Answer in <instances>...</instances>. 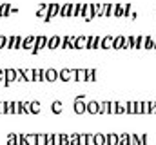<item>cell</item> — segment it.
<instances>
[{
	"instance_id": "6da1fadb",
	"label": "cell",
	"mask_w": 156,
	"mask_h": 145,
	"mask_svg": "<svg viewBox=\"0 0 156 145\" xmlns=\"http://www.w3.org/2000/svg\"><path fill=\"white\" fill-rule=\"evenodd\" d=\"M45 45H47V36H44V35L37 36V40H35V45H33L31 53H33V55H37V53L42 51V49H45Z\"/></svg>"
},
{
	"instance_id": "7a4b0ae2",
	"label": "cell",
	"mask_w": 156,
	"mask_h": 145,
	"mask_svg": "<svg viewBox=\"0 0 156 145\" xmlns=\"http://www.w3.org/2000/svg\"><path fill=\"white\" fill-rule=\"evenodd\" d=\"M73 111H75L76 114H83V112H85V96L75 98V102H73Z\"/></svg>"
},
{
	"instance_id": "3957f363",
	"label": "cell",
	"mask_w": 156,
	"mask_h": 145,
	"mask_svg": "<svg viewBox=\"0 0 156 145\" xmlns=\"http://www.w3.org/2000/svg\"><path fill=\"white\" fill-rule=\"evenodd\" d=\"M100 38L98 35H89L85 42V49H100Z\"/></svg>"
},
{
	"instance_id": "277c9868",
	"label": "cell",
	"mask_w": 156,
	"mask_h": 145,
	"mask_svg": "<svg viewBox=\"0 0 156 145\" xmlns=\"http://www.w3.org/2000/svg\"><path fill=\"white\" fill-rule=\"evenodd\" d=\"M15 78H16V72H15L13 67L4 69V85H5V87H9V85L15 82Z\"/></svg>"
},
{
	"instance_id": "5b68a950",
	"label": "cell",
	"mask_w": 156,
	"mask_h": 145,
	"mask_svg": "<svg viewBox=\"0 0 156 145\" xmlns=\"http://www.w3.org/2000/svg\"><path fill=\"white\" fill-rule=\"evenodd\" d=\"M58 9H60V4H49V9H47V15H45V22H51L56 15H58Z\"/></svg>"
},
{
	"instance_id": "8992f818",
	"label": "cell",
	"mask_w": 156,
	"mask_h": 145,
	"mask_svg": "<svg viewBox=\"0 0 156 145\" xmlns=\"http://www.w3.org/2000/svg\"><path fill=\"white\" fill-rule=\"evenodd\" d=\"M35 40H37V36H35V35L26 36V38H22L20 47H22V49H26V51H31V49H33V45H35Z\"/></svg>"
},
{
	"instance_id": "52a82bcc",
	"label": "cell",
	"mask_w": 156,
	"mask_h": 145,
	"mask_svg": "<svg viewBox=\"0 0 156 145\" xmlns=\"http://www.w3.org/2000/svg\"><path fill=\"white\" fill-rule=\"evenodd\" d=\"M60 44H62V36L60 35H53L51 38H47V49H58L60 47Z\"/></svg>"
},
{
	"instance_id": "ba28073f",
	"label": "cell",
	"mask_w": 156,
	"mask_h": 145,
	"mask_svg": "<svg viewBox=\"0 0 156 145\" xmlns=\"http://www.w3.org/2000/svg\"><path fill=\"white\" fill-rule=\"evenodd\" d=\"M20 44H22V38H20L18 35L9 36V40H7V45H5V49H20Z\"/></svg>"
},
{
	"instance_id": "9c48e42d",
	"label": "cell",
	"mask_w": 156,
	"mask_h": 145,
	"mask_svg": "<svg viewBox=\"0 0 156 145\" xmlns=\"http://www.w3.org/2000/svg\"><path fill=\"white\" fill-rule=\"evenodd\" d=\"M18 9L16 7H13L11 4H2L0 5V18H4V16H9L11 13H16Z\"/></svg>"
},
{
	"instance_id": "30bf717a",
	"label": "cell",
	"mask_w": 156,
	"mask_h": 145,
	"mask_svg": "<svg viewBox=\"0 0 156 145\" xmlns=\"http://www.w3.org/2000/svg\"><path fill=\"white\" fill-rule=\"evenodd\" d=\"M82 18H83L85 22H91V20H93V4H83Z\"/></svg>"
},
{
	"instance_id": "8fae6325",
	"label": "cell",
	"mask_w": 156,
	"mask_h": 145,
	"mask_svg": "<svg viewBox=\"0 0 156 145\" xmlns=\"http://www.w3.org/2000/svg\"><path fill=\"white\" fill-rule=\"evenodd\" d=\"M44 80L45 82H56L58 80V71L56 69H44Z\"/></svg>"
},
{
	"instance_id": "7c38bea8",
	"label": "cell",
	"mask_w": 156,
	"mask_h": 145,
	"mask_svg": "<svg viewBox=\"0 0 156 145\" xmlns=\"http://www.w3.org/2000/svg\"><path fill=\"white\" fill-rule=\"evenodd\" d=\"M75 38H76V36H73V35L62 36V44H60V47H62V49H73V44H75Z\"/></svg>"
},
{
	"instance_id": "4fadbf2b",
	"label": "cell",
	"mask_w": 156,
	"mask_h": 145,
	"mask_svg": "<svg viewBox=\"0 0 156 145\" xmlns=\"http://www.w3.org/2000/svg\"><path fill=\"white\" fill-rule=\"evenodd\" d=\"M113 40H115L113 35L102 36V38H100V49H111V47H113Z\"/></svg>"
},
{
	"instance_id": "5bb4252c",
	"label": "cell",
	"mask_w": 156,
	"mask_h": 145,
	"mask_svg": "<svg viewBox=\"0 0 156 145\" xmlns=\"http://www.w3.org/2000/svg\"><path fill=\"white\" fill-rule=\"evenodd\" d=\"M136 42H138V35H131L125 36V42H123V49H136Z\"/></svg>"
},
{
	"instance_id": "9a60e30c",
	"label": "cell",
	"mask_w": 156,
	"mask_h": 145,
	"mask_svg": "<svg viewBox=\"0 0 156 145\" xmlns=\"http://www.w3.org/2000/svg\"><path fill=\"white\" fill-rule=\"evenodd\" d=\"M85 112H89V114H98V102H94V100L85 102Z\"/></svg>"
},
{
	"instance_id": "2e32d148",
	"label": "cell",
	"mask_w": 156,
	"mask_h": 145,
	"mask_svg": "<svg viewBox=\"0 0 156 145\" xmlns=\"http://www.w3.org/2000/svg\"><path fill=\"white\" fill-rule=\"evenodd\" d=\"M85 42H87V36H76L75 38V44H73V49H85Z\"/></svg>"
},
{
	"instance_id": "e0dca14e",
	"label": "cell",
	"mask_w": 156,
	"mask_h": 145,
	"mask_svg": "<svg viewBox=\"0 0 156 145\" xmlns=\"http://www.w3.org/2000/svg\"><path fill=\"white\" fill-rule=\"evenodd\" d=\"M69 9H71V4H60V9H58V15L56 16H60V18H67L69 16Z\"/></svg>"
},
{
	"instance_id": "ac0fdd59",
	"label": "cell",
	"mask_w": 156,
	"mask_h": 145,
	"mask_svg": "<svg viewBox=\"0 0 156 145\" xmlns=\"http://www.w3.org/2000/svg\"><path fill=\"white\" fill-rule=\"evenodd\" d=\"M123 42H125V36L123 35L115 36V40H113V47H111V49H123Z\"/></svg>"
},
{
	"instance_id": "d6986e66",
	"label": "cell",
	"mask_w": 156,
	"mask_h": 145,
	"mask_svg": "<svg viewBox=\"0 0 156 145\" xmlns=\"http://www.w3.org/2000/svg\"><path fill=\"white\" fill-rule=\"evenodd\" d=\"M51 111H53L55 114H62V112H64V104H62L60 100H55V102L51 104Z\"/></svg>"
},
{
	"instance_id": "ffe728a7",
	"label": "cell",
	"mask_w": 156,
	"mask_h": 145,
	"mask_svg": "<svg viewBox=\"0 0 156 145\" xmlns=\"http://www.w3.org/2000/svg\"><path fill=\"white\" fill-rule=\"evenodd\" d=\"M105 145H118V134L116 133L105 134Z\"/></svg>"
},
{
	"instance_id": "44dd1931",
	"label": "cell",
	"mask_w": 156,
	"mask_h": 145,
	"mask_svg": "<svg viewBox=\"0 0 156 145\" xmlns=\"http://www.w3.org/2000/svg\"><path fill=\"white\" fill-rule=\"evenodd\" d=\"M93 145H105V134L102 133L93 134Z\"/></svg>"
},
{
	"instance_id": "7402d4cb",
	"label": "cell",
	"mask_w": 156,
	"mask_h": 145,
	"mask_svg": "<svg viewBox=\"0 0 156 145\" xmlns=\"http://www.w3.org/2000/svg\"><path fill=\"white\" fill-rule=\"evenodd\" d=\"M58 80H62V82H71V71H69V69L58 71Z\"/></svg>"
},
{
	"instance_id": "603a6c76",
	"label": "cell",
	"mask_w": 156,
	"mask_h": 145,
	"mask_svg": "<svg viewBox=\"0 0 156 145\" xmlns=\"http://www.w3.org/2000/svg\"><path fill=\"white\" fill-rule=\"evenodd\" d=\"M96 69H85V82H96Z\"/></svg>"
},
{
	"instance_id": "cb8c5ba5",
	"label": "cell",
	"mask_w": 156,
	"mask_h": 145,
	"mask_svg": "<svg viewBox=\"0 0 156 145\" xmlns=\"http://www.w3.org/2000/svg\"><path fill=\"white\" fill-rule=\"evenodd\" d=\"M47 9H49V4H40V9L35 13V15H37V18H45Z\"/></svg>"
},
{
	"instance_id": "d4e9b609",
	"label": "cell",
	"mask_w": 156,
	"mask_h": 145,
	"mask_svg": "<svg viewBox=\"0 0 156 145\" xmlns=\"http://www.w3.org/2000/svg\"><path fill=\"white\" fill-rule=\"evenodd\" d=\"M98 114H109V102H98Z\"/></svg>"
},
{
	"instance_id": "484cf974",
	"label": "cell",
	"mask_w": 156,
	"mask_h": 145,
	"mask_svg": "<svg viewBox=\"0 0 156 145\" xmlns=\"http://www.w3.org/2000/svg\"><path fill=\"white\" fill-rule=\"evenodd\" d=\"M33 82H44V69H33Z\"/></svg>"
},
{
	"instance_id": "4316f807",
	"label": "cell",
	"mask_w": 156,
	"mask_h": 145,
	"mask_svg": "<svg viewBox=\"0 0 156 145\" xmlns=\"http://www.w3.org/2000/svg\"><path fill=\"white\" fill-rule=\"evenodd\" d=\"M26 145H37V134H24Z\"/></svg>"
},
{
	"instance_id": "83f0119b",
	"label": "cell",
	"mask_w": 156,
	"mask_h": 145,
	"mask_svg": "<svg viewBox=\"0 0 156 145\" xmlns=\"http://www.w3.org/2000/svg\"><path fill=\"white\" fill-rule=\"evenodd\" d=\"M127 112V102H116V114H125Z\"/></svg>"
},
{
	"instance_id": "f1b7e54d",
	"label": "cell",
	"mask_w": 156,
	"mask_h": 145,
	"mask_svg": "<svg viewBox=\"0 0 156 145\" xmlns=\"http://www.w3.org/2000/svg\"><path fill=\"white\" fill-rule=\"evenodd\" d=\"M102 15V4H93V18H100Z\"/></svg>"
},
{
	"instance_id": "f546056e",
	"label": "cell",
	"mask_w": 156,
	"mask_h": 145,
	"mask_svg": "<svg viewBox=\"0 0 156 145\" xmlns=\"http://www.w3.org/2000/svg\"><path fill=\"white\" fill-rule=\"evenodd\" d=\"M118 145H129V134L127 133L118 134Z\"/></svg>"
},
{
	"instance_id": "4dcf8cb0",
	"label": "cell",
	"mask_w": 156,
	"mask_h": 145,
	"mask_svg": "<svg viewBox=\"0 0 156 145\" xmlns=\"http://www.w3.org/2000/svg\"><path fill=\"white\" fill-rule=\"evenodd\" d=\"M24 82H33V69H22Z\"/></svg>"
},
{
	"instance_id": "1f68e13d",
	"label": "cell",
	"mask_w": 156,
	"mask_h": 145,
	"mask_svg": "<svg viewBox=\"0 0 156 145\" xmlns=\"http://www.w3.org/2000/svg\"><path fill=\"white\" fill-rule=\"evenodd\" d=\"M154 42H156V38L145 36V45H144V49H154Z\"/></svg>"
},
{
	"instance_id": "d6a6232c",
	"label": "cell",
	"mask_w": 156,
	"mask_h": 145,
	"mask_svg": "<svg viewBox=\"0 0 156 145\" xmlns=\"http://www.w3.org/2000/svg\"><path fill=\"white\" fill-rule=\"evenodd\" d=\"M20 107L24 114H31V102H20Z\"/></svg>"
},
{
	"instance_id": "836d02e7",
	"label": "cell",
	"mask_w": 156,
	"mask_h": 145,
	"mask_svg": "<svg viewBox=\"0 0 156 145\" xmlns=\"http://www.w3.org/2000/svg\"><path fill=\"white\" fill-rule=\"evenodd\" d=\"M40 111H42L40 102H31V114H38Z\"/></svg>"
},
{
	"instance_id": "e575fe53",
	"label": "cell",
	"mask_w": 156,
	"mask_h": 145,
	"mask_svg": "<svg viewBox=\"0 0 156 145\" xmlns=\"http://www.w3.org/2000/svg\"><path fill=\"white\" fill-rule=\"evenodd\" d=\"M145 36H147V35H140V36H138V42H136V49H144V45H145Z\"/></svg>"
},
{
	"instance_id": "d590c367",
	"label": "cell",
	"mask_w": 156,
	"mask_h": 145,
	"mask_svg": "<svg viewBox=\"0 0 156 145\" xmlns=\"http://www.w3.org/2000/svg\"><path fill=\"white\" fill-rule=\"evenodd\" d=\"M76 82H85V69H76Z\"/></svg>"
},
{
	"instance_id": "8d00e7d4",
	"label": "cell",
	"mask_w": 156,
	"mask_h": 145,
	"mask_svg": "<svg viewBox=\"0 0 156 145\" xmlns=\"http://www.w3.org/2000/svg\"><path fill=\"white\" fill-rule=\"evenodd\" d=\"M13 114H22V107H20V102H13Z\"/></svg>"
},
{
	"instance_id": "74e56055",
	"label": "cell",
	"mask_w": 156,
	"mask_h": 145,
	"mask_svg": "<svg viewBox=\"0 0 156 145\" xmlns=\"http://www.w3.org/2000/svg\"><path fill=\"white\" fill-rule=\"evenodd\" d=\"M7 145H16V134L15 133L7 134Z\"/></svg>"
},
{
	"instance_id": "f35d334b",
	"label": "cell",
	"mask_w": 156,
	"mask_h": 145,
	"mask_svg": "<svg viewBox=\"0 0 156 145\" xmlns=\"http://www.w3.org/2000/svg\"><path fill=\"white\" fill-rule=\"evenodd\" d=\"M69 145H78V133L69 134Z\"/></svg>"
},
{
	"instance_id": "ab89813d",
	"label": "cell",
	"mask_w": 156,
	"mask_h": 145,
	"mask_svg": "<svg viewBox=\"0 0 156 145\" xmlns=\"http://www.w3.org/2000/svg\"><path fill=\"white\" fill-rule=\"evenodd\" d=\"M7 40H9V36L0 35V49H5V45H7Z\"/></svg>"
},
{
	"instance_id": "60d3db41",
	"label": "cell",
	"mask_w": 156,
	"mask_h": 145,
	"mask_svg": "<svg viewBox=\"0 0 156 145\" xmlns=\"http://www.w3.org/2000/svg\"><path fill=\"white\" fill-rule=\"evenodd\" d=\"M138 136V145H147V134H136Z\"/></svg>"
},
{
	"instance_id": "b9f144b4",
	"label": "cell",
	"mask_w": 156,
	"mask_h": 145,
	"mask_svg": "<svg viewBox=\"0 0 156 145\" xmlns=\"http://www.w3.org/2000/svg\"><path fill=\"white\" fill-rule=\"evenodd\" d=\"M115 9H116V4H109V7H107V18L115 16Z\"/></svg>"
},
{
	"instance_id": "7bdbcfd3",
	"label": "cell",
	"mask_w": 156,
	"mask_h": 145,
	"mask_svg": "<svg viewBox=\"0 0 156 145\" xmlns=\"http://www.w3.org/2000/svg\"><path fill=\"white\" fill-rule=\"evenodd\" d=\"M60 145H69V134H60Z\"/></svg>"
},
{
	"instance_id": "ee69618b",
	"label": "cell",
	"mask_w": 156,
	"mask_h": 145,
	"mask_svg": "<svg viewBox=\"0 0 156 145\" xmlns=\"http://www.w3.org/2000/svg\"><path fill=\"white\" fill-rule=\"evenodd\" d=\"M16 72V78H15V82H24V74H22V69H15Z\"/></svg>"
},
{
	"instance_id": "f6af8a7d",
	"label": "cell",
	"mask_w": 156,
	"mask_h": 145,
	"mask_svg": "<svg viewBox=\"0 0 156 145\" xmlns=\"http://www.w3.org/2000/svg\"><path fill=\"white\" fill-rule=\"evenodd\" d=\"M37 145H45V134H37Z\"/></svg>"
},
{
	"instance_id": "bcb514c9",
	"label": "cell",
	"mask_w": 156,
	"mask_h": 145,
	"mask_svg": "<svg viewBox=\"0 0 156 145\" xmlns=\"http://www.w3.org/2000/svg\"><path fill=\"white\" fill-rule=\"evenodd\" d=\"M129 145H138V136L136 134H129Z\"/></svg>"
},
{
	"instance_id": "7dc6e473",
	"label": "cell",
	"mask_w": 156,
	"mask_h": 145,
	"mask_svg": "<svg viewBox=\"0 0 156 145\" xmlns=\"http://www.w3.org/2000/svg\"><path fill=\"white\" fill-rule=\"evenodd\" d=\"M82 11H83V4H76V16L75 18H82Z\"/></svg>"
},
{
	"instance_id": "c3c4849f",
	"label": "cell",
	"mask_w": 156,
	"mask_h": 145,
	"mask_svg": "<svg viewBox=\"0 0 156 145\" xmlns=\"http://www.w3.org/2000/svg\"><path fill=\"white\" fill-rule=\"evenodd\" d=\"M5 114H13V102H5Z\"/></svg>"
},
{
	"instance_id": "681fc988",
	"label": "cell",
	"mask_w": 156,
	"mask_h": 145,
	"mask_svg": "<svg viewBox=\"0 0 156 145\" xmlns=\"http://www.w3.org/2000/svg\"><path fill=\"white\" fill-rule=\"evenodd\" d=\"M109 114H116V102H109Z\"/></svg>"
},
{
	"instance_id": "f907efd6",
	"label": "cell",
	"mask_w": 156,
	"mask_h": 145,
	"mask_svg": "<svg viewBox=\"0 0 156 145\" xmlns=\"http://www.w3.org/2000/svg\"><path fill=\"white\" fill-rule=\"evenodd\" d=\"M127 114H134V102H127Z\"/></svg>"
},
{
	"instance_id": "816d5d0a",
	"label": "cell",
	"mask_w": 156,
	"mask_h": 145,
	"mask_svg": "<svg viewBox=\"0 0 156 145\" xmlns=\"http://www.w3.org/2000/svg\"><path fill=\"white\" fill-rule=\"evenodd\" d=\"M134 114H142V102H134Z\"/></svg>"
},
{
	"instance_id": "f5cc1de1",
	"label": "cell",
	"mask_w": 156,
	"mask_h": 145,
	"mask_svg": "<svg viewBox=\"0 0 156 145\" xmlns=\"http://www.w3.org/2000/svg\"><path fill=\"white\" fill-rule=\"evenodd\" d=\"M142 114H149V102H142Z\"/></svg>"
},
{
	"instance_id": "db71d44e",
	"label": "cell",
	"mask_w": 156,
	"mask_h": 145,
	"mask_svg": "<svg viewBox=\"0 0 156 145\" xmlns=\"http://www.w3.org/2000/svg\"><path fill=\"white\" fill-rule=\"evenodd\" d=\"M149 114H156V102H149Z\"/></svg>"
},
{
	"instance_id": "11a10c76",
	"label": "cell",
	"mask_w": 156,
	"mask_h": 145,
	"mask_svg": "<svg viewBox=\"0 0 156 145\" xmlns=\"http://www.w3.org/2000/svg\"><path fill=\"white\" fill-rule=\"evenodd\" d=\"M69 16H76V4H71V9H69Z\"/></svg>"
},
{
	"instance_id": "9f6ffc18",
	"label": "cell",
	"mask_w": 156,
	"mask_h": 145,
	"mask_svg": "<svg viewBox=\"0 0 156 145\" xmlns=\"http://www.w3.org/2000/svg\"><path fill=\"white\" fill-rule=\"evenodd\" d=\"M85 138L87 134H78V145H85Z\"/></svg>"
},
{
	"instance_id": "6f0895ef",
	"label": "cell",
	"mask_w": 156,
	"mask_h": 145,
	"mask_svg": "<svg viewBox=\"0 0 156 145\" xmlns=\"http://www.w3.org/2000/svg\"><path fill=\"white\" fill-rule=\"evenodd\" d=\"M53 145H60V134H53Z\"/></svg>"
},
{
	"instance_id": "680465c9",
	"label": "cell",
	"mask_w": 156,
	"mask_h": 145,
	"mask_svg": "<svg viewBox=\"0 0 156 145\" xmlns=\"http://www.w3.org/2000/svg\"><path fill=\"white\" fill-rule=\"evenodd\" d=\"M85 145H93V134H87V138H85Z\"/></svg>"
},
{
	"instance_id": "91938a15",
	"label": "cell",
	"mask_w": 156,
	"mask_h": 145,
	"mask_svg": "<svg viewBox=\"0 0 156 145\" xmlns=\"http://www.w3.org/2000/svg\"><path fill=\"white\" fill-rule=\"evenodd\" d=\"M69 71H71V80L76 82V69H69Z\"/></svg>"
},
{
	"instance_id": "94428289",
	"label": "cell",
	"mask_w": 156,
	"mask_h": 145,
	"mask_svg": "<svg viewBox=\"0 0 156 145\" xmlns=\"http://www.w3.org/2000/svg\"><path fill=\"white\" fill-rule=\"evenodd\" d=\"M0 114H5V102H0Z\"/></svg>"
},
{
	"instance_id": "6125c7cd",
	"label": "cell",
	"mask_w": 156,
	"mask_h": 145,
	"mask_svg": "<svg viewBox=\"0 0 156 145\" xmlns=\"http://www.w3.org/2000/svg\"><path fill=\"white\" fill-rule=\"evenodd\" d=\"M0 82H4V69H0Z\"/></svg>"
},
{
	"instance_id": "be15d7a7",
	"label": "cell",
	"mask_w": 156,
	"mask_h": 145,
	"mask_svg": "<svg viewBox=\"0 0 156 145\" xmlns=\"http://www.w3.org/2000/svg\"><path fill=\"white\" fill-rule=\"evenodd\" d=\"M154 49H156V42H154Z\"/></svg>"
}]
</instances>
